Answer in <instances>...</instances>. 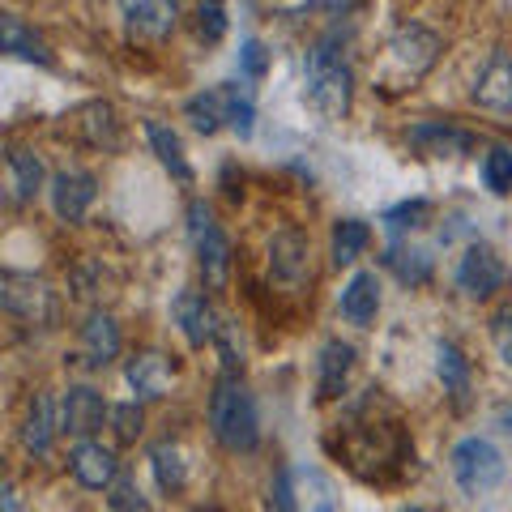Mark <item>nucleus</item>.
<instances>
[{
	"label": "nucleus",
	"mask_w": 512,
	"mask_h": 512,
	"mask_svg": "<svg viewBox=\"0 0 512 512\" xmlns=\"http://www.w3.org/2000/svg\"><path fill=\"white\" fill-rule=\"evenodd\" d=\"M491 342H495V350H500L504 367L512 372V303H504V308L491 316Z\"/></svg>",
	"instance_id": "obj_32"
},
{
	"label": "nucleus",
	"mask_w": 512,
	"mask_h": 512,
	"mask_svg": "<svg viewBox=\"0 0 512 512\" xmlns=\"http://www.w3.org/2000/svg\"><path fill=\"white\" fill-rule=\"evenodd\" d=\"M453 474H457L461 491L483 495L504 478V457H500V448H495L491 440L470 436V440H461L453 448Z\"/></svg>",
	"instance_id": "obj_8"
},
{
	"label": "nucleus",
	"mask_w": 512,
	"mask_h": 512,
	"mask_svg": "<svg viewBox=\"0 0 512 512\" xmlns=\"http://www.w3.org/2000/svg\"><path fill=\"white\" fill-rule=\"evenodd\" d=\"M269 282L286 295H303L312 286V244L299 227H282L269 239Z\"/></svg>",
	"instance_id": "obj_5"
},
{
	"label": "nucleus",
	"mask_w": 512,
	"mask_h": 512,
	"mask_svg": "<svg viewBox=\"0 0 512 512\" xmlns=\"http://www.w3.org/2000/svg\"><path fill=\"white\" fill-rule=\"evenodd\" d=\"M107 419V402L99 389H90V384H73L69 393H64V410H60V431H69L77 440H90L94 431L103 427Z\"/></svg>",
	"instance_id": "obj_10"
},
{
	"label": "nucleus",
	"mask_w": 512,
	"mask_h": 512,
	"mask_svg": "<svg viewBox=\"0 0 512 512\" xmlns=\"http://www.w3.org/2000/svg\"><path fill=\"white\" fill-rule=\"evenodd\" d=\"M52 440H56V427H52V397L39 389V393L26 402V414H22V444H26L35 457H47V453H52Z\"/></svg>",
	"instance_id": "obj_20"
},
{
	"label": "nucleus",
	"mask_w": 512,
	"mask_h": 512,
	"mask_svg": "<svg viewBox=\"0 0 512 512\" xmlns=\"http://www.w3.org/2000/svg\"><path fill=\"white\" fill-rule=\"evenodd\" d=\"M175 320H180L188 346H205V342H214V333H218V316L201 291H184L175 299Z\"/></svg>",
	"instance_id": "obj_17"
},
{
	"label": "nucleus",
	"mask_w": 512,
	"mask_h": 512,
	"mask_svg": "<svg viewBox=\"0 0 512 512\" xmlns=\"http://www.w3.org/2000/svg\"><path fill=\"white\" fill-rule=\"evenodd\" d=\"M184 116L205 137L218 133L222 124H231L239 137H252V116H256V111H252V99L239 86H214V90L197 94V99H188Z\"/></svg>",
	"instance_id": "obj_4"
},
{
	"label": "nucleus",
	"mask_w": 512,
	"mask_h": 512,
	"mask_svg": "<svg viewBox=\"0 0 512 512\" xmlns=\"http://www.w3.org/2000/svg\"><path fill=\"white\" fill-rule=\"evenodd\" d=\"M483 184L495 197H508L512 192V146H491L483 158Z\"/></svg>",
	"instance_id": "obj_29"
},
{
	"label": "nucleus",
	"mask_w": 512,
	"mask_h": 512,
	"mask_svg": "<svg viewBox=\"0 0 512 512\" xmlns=\"http://www.w3.org/2000/svg\"><path fill=\"white\" fill-rule=\"evenodd\" d=\"M457 286L466 291L470 299H491L495 291L508 286V265L500 261V252L487 248V244H474L457 265Z\"/></svg>",
	"instance_id": "obj_9"
},
{
	"label": "nucleus",
	"mask_w": 512,
	"mask_h": 512,
	"mask_svg": "<svg viewBox=\"0 0 512 512\" xmlns=\"http://www.w3.org/2000/svg\"><path fill=\"white\" fill-rule=\"evenodd\" d=\"M350 367H355V350H350L346 342H329L325 350H320V380H316L320 402H338V397L346 393Z\"/></svg>",
	"instance_id": "obj_18"
},
{
	"label": "nucleus",
	"mask_w": 512,
	"mask_h": 512,
	"mask_svg": "<svg viewBox=\"0 0 512 512\" xmlns=\"http://www.w3.org/2000/svg\"><path fill=\"white\" fill-rule=\"evenodd\" d=\"M146 141H150V150L158 154V163H163L175 180L180 184H192V167H188V158H184V141L171 133L167 124H158V120H146Z\"/></svg>",
	"instance_id": "obj_25"
},
{
	"label": "nucleus",
	"mask_w": 512,
	"mask_h": 512,
	"mask_svg": "<svg viewBox=\"0 0 512 512\" xmlns=\"http://www.w3.org/2000/svg\"><path fill=\"white\" fill-rule=\"evenodd\" d=\"M320 5H325L333 18H355V13L363 9V0H320Z\"/></svg>",
	"instance_id": "obj_37"
},
{
	"label": "nucleus",
	"mask_w": 512,
	"mask_h": 512,
	"mask_svg": "<svg viewBox=\"0 0 512 512\" xmlns=\"http://www.w3.org/2000/svg\"><path fill=\"white\" fill-rule=\"evenodd\" d=\"M94 197H99V184H94L90 171H60V175H52V210L64 222H82L90 214Z\"/></svg>",
	"instance_id": "obj_13"
},
{
	"label": "nucleus",
	"mask_w": 512,
	"mask_h": 512,
	"mask_svg": "<svg viewBox=\"0 0 512 512\" xmlns=\"http://www.w3.org/2000/svg\"><path fill=\"white\" fill-rule=\"evenodd\" d=\"M440 52H444L440 35H436V30H427V26H419V22L393 30V39L384 43L380 60L372 64L376 90H384V94H406V90H414L431 69H436Z\"/></svg>",
	"instance_id": "obj_1"
},
{
	"label": "nucleus",
	"mask_w": 512,
	"mask_h": 512,
	"mask_svg": "<svg viewBox=\"0 0 512 512\" xmlns=\"http://www.w3.org/2000/svg\"><path fill=\"white\" fill-rule=\"evenodd\" d=\"M389 265L397 269V278L402 282H410V286H419V282H427L431 278V261L423 252H389Z\"/></svg>",
	"instance_id": "obj_31"
},
{
	"label": "nucleus",
	"mask_w": 512,
	"mask_h": 512,
	"mask_svg": "<svg viewBox=\"0 0 512 512\" xmlns=\"http://www.w3.org/2000/svg\"><path fill=\"white\" fill-rule=\"evenodd\" d=\"M274 500H278V512H295V504H291V483H286V478H278Z\"/></svg>",
	"instance_id": "obj_38"
},
{
	"label": "nucleus",
	"mask_w": 512,
	"mask_h": 512,
	"mask_svg": "<svg viewBox=\"0 0 512 512\" xmlns=\"http://www.w3.org/2000/svg\"><path fill=\"white\" fill-rule=\"evenodd\" d=\"M427 214V201H414V205H397V210H389V227L402 231V227H419L414 218Z\"/></svg>",
	"instance_id": "obj_36"
},
{
	"label": "nucleus",
	"mask_w": 512,
	"mask_h": 512,
	"mask_svg": "<svg viewBox=\"0 0 512 512\" xmlns=\"http://www.w3.org/2000/svg\"><path fill=\"white\" fill-rule=\"evenodd\" d=\"M192 222V244H197V261H201V278L210 291H222L231 282V239L222 235V227L214 222V214L205 210L201 201H192L188 210Z\"/></svg>",
	"instance_id": "obj_7"
},
{
	"label": "nucleus",
	"mask_w": 512,
	"mask_h": 512,
	"mask_svg": "<svg viewBox=\"0 0 512 512\" xmlns=\"http://www.w3.org/2000/svg\"><path fill=\"white\" fill-rule=\"evenodd\" d=\"M0 508H5V512H22V504H18V487H13V483H5V495H0Z\"/></svg>",
	"instance_id": "obj_39"
},
{
	"label": "nucleus",
	"mask_w": 512,
	"mask_h": 512,
	"mask_svg": "<svg viewBox=\"0 0 512 512\" xmlns=\"http://www.w3.org/2000/svg\"><path fill=\"white\" fill-rule=\"evenodd\" d=\"M77 133H82L86 146L103 150V154H116L124 146V128H120V116L111 103H86L82 111H77Z\"/></svg>",
	"instance_id": "obj_15"
},
{
	"label": "nucleus",
	"mask_w": 512,
	"mask_h": 512,
	"mask_svg": "<svg viewBox=\"0 0 512 512\" xmlns=\"http://www.w3.org/2000/svg\"><path fill=\"white\" fill-rule=\"evenodd\" d=\"M210 431L227 453H252L261 440V423H256V402L248 393V384L235 372H227L214 384L210 397Z\"/></svg>",
	"instance_id": "obj_3"
},
{
	"label": "nucleus",
	"mask_w": 512,
	"mask_h": 512,
	"mask_svg": "<svg viewBox=\"0 0 512 512\" xmlns=\"http://www.w3.org/2000/svg\"><path fill=\"white\" fill-rule=\"evenodd\" d=\"M367 244H372V227L359 218H342L333 227V265H355L367 252Z\"/></svg>",
	"instance_id": "obj_27"
},
{
	"label": "nucleus",
	"mask_w": 512,
	"mask_h": 512,
	"mask_svg": "<svg viewBox=\"0 0 512 512\" xmlns=\"http://www.w3.org/2000/svg\"><path fill=\"white\" fill-rule=\"evenodd\" d=\"M175 0H137L133 13H128V30H133L137 39H167L171 35V26H175Z\"/></svg>",
	"instance_id": "obj_22"
},
{
	"label": "nucleus",
	"mask_w": 512,
	"mask_h": 512,
	"mask_svg": "<svg viewBox=\"0 0 512 512\" xmlns=\"http://www.w3.org/2000/svg\"><path fill=\"white\" fill-rule=\"evenodd\" d=\"M376 312H380V278L372 274V269H359L342 291V316L350 320V325L367 329L376 320Z\"/></svg>",
	"instance_id": "obj_16"
},
{
	"label": "nucleus",
	"mask_w": 512,
	"mask_h": 512,
	"mask_svg": "<svg viewBox=\"0 0 512 512\" xmlns=\"http://www.w3.org/2000/svg\"><path fill=\"white\" fill-rule=\"evenodd\" d=\"M0 39H5V52H9V56L30 60V64H52V52H47V43L18 18V13H5V18H0Z\"/></svg>",
	"instance_id": "obj_23"
},
{
	"label": "nucleus",
	"mask_w": 512,
	"mask_h": 512,
	"mask_svg": "<svg viewBox=\"0 0 512 512\" xmlns=\"http://www.w3.org/2000/svg\"><path fill=\"white\" fill-rule=\"evenodd\" d=\"M82 355L90 367H107L111 359L120 355V325L116 316L107 312H94L86 325H82Z\"/></svg>",
	"instance_id": "obj_19"
},
{
	"label": "nucleus",
	"mask_w": 512,
	"mask_h": 512,
	"mask_svg": "<svg viewBox=\"0 0 512 512\" xmlns=\"http://www.w3.org/2000/svg\"><path fill=\"white\" fill-rule=\"evenodd\" d=\"M265 64H269V56H265V47L256 43V39H248L244 43V52H239V69H244V77H265Z\"/></svg>",
	"instance_id": "obj_35"
},
{
	"label": "nucleus",
	"mask_w": 512,
	"mask_h": 512,
	"mask_svg": "<svg viewBox=\"0 0 512 512\" xmlns=\"http://www.w3.org/2000/svg\"><path fill=\"white\" fill-rule=\"evenodd\" d=\"M410 146L427 154V158H461L478 146V137L466 133V128L457 124H444V120H423L410 128Z\"/></svg>",
	"instance_id": "obj_11"
},
{
	"label": "nucleus",
	"mask_w": 512,
	"mask_h": 512,
	"mask_svg": "<svg viewBox=\"0 0 512 512\" xmlns=\"http://www.w3.org/2000/svg\"><path fill=\"white\" fill-rule=\"evenodd\" d=\"M111 512H146V500H141L133 478H116L111 483Z\"/></svg>",
	"instance_id": "obj_34"
},
{
	"label": "nucleus",
	"mask_w": 512,
	"mask_h": 512,
	"mask_svg": "<svg viewBox=\"0 0 512 512\" xmlns=\"http://www.w3.org/2000/svg\"><path fill=\"white\" fill-rule=\"evenodd\" d=\"M69 466H73L77 483H82L86 491H107V487L120 478L116 453H111V448H103V444H94V440H82V444L73 448V453H69Z\"/></svg>",
	"instance_id": "obj_14"
},
{
	"label": "nucleus",
	"mask_w": 512,
	"mask_h": 512,
	"mask_svg": "<svg viewBox=\"0 0 512 512\" xmlns=\"http://www.w3.org/2000/svg\"><path fill=\"white\" fill-rule=\"evenodd\" d=\"M436 359H440V380H444V393L453 397L457 406H466V402H470V384H474V376H470V359L461 355V350H457L453 342H440Z\"/></svg>",
	"instance_id": "obj_26"
},
{
	"label": "nucleus",
	"mask_w": 512,
	"mask_h": 512,
	"mask_svg": "<svg viewBox=\"0 0 512 512\" xmlns=\"http://www.w3.org/2000/svg\"><path fill=\"white\" fill-rule=\"evenodd\" d=\"M0 303H5L9 316L26 320V325H52L60 303L56 291L35 274H18V269H5L0 274Z\"/></svg>",
	"instance_id": "obj_6"
},
{
	"label": "nucleus",
	"mask_w": 512,
	"mask_h": 512,
	"mask_svg": "<svg viewBox=\"0 0 512 512\" xmlns=\"http://www.w3.org/2000/svg\"><path fill=\"white\" fill-rule=\"evenodd\" d=\"M9 188H13V201H18V205L39 197V188H43V163H39V154H30L22 146H9Z\"/></svg>",
	"instance_id": "obj_24"
},
{
	"label": "nucleus",
	"mask_w": 512,
	"mask_h": 512,
	"mask_svg": "<svg viewBox=\"0 0 512 512\" xmlns=\"http://www.w3.org/2000/svg\"><path fill=\"white\" fill-rule=\"evenodd\" d=\"M150 466H154V478L163 491H180L188 483V470H184V457L175 444H154L150 448Z\"/></svg>",
	"instance_id": "obj_28"
},
{
	"label": "nucleus",
	"mask_w": 512,
	"mask_h": 512,
	"mask_svg": "<svg viewBox=\"0 0 512 512\" xmlns=\"http://www.w3.org/2000/svg\"><path fill=\"white\" fill-rule=\"evenodd\" d=\"M308 99L325 120H346L350 116V99H355V73L342 56V35L320 39L308 52Z\"/></svg>",
	"instance_id": "obj_2"
},
{
	"label": "nucleus",
	"mask_w": 512,
	"mask_h": 512,
	"mask_svg": "<svg viewBox=\"0 0 512 512\" xmlns=\"http://www.w3.org/2000/svg\"><path fill=\"white\" fill-rule=\"evenodd\" d=\"M111 423H116V436H120L124 444H133V440L141 436V427H146V414H141L137 402H128V406L111 410Z\"/></svg>",
	"instance_id": "obj_33"
},
{
	"label": "nucleus",
	"mask_w": 512,
	"mask_h": 512,
	"mask_svg": "<svg viewBox=\"0 0 512 512\" xmlns=\"http://www.w3.org/2000/svg\"><path fill=\"white\" fill-rule=\"evenodd\" d=\"M474 103L491 111V116H512V56L508 52H491L474 82Z\"/></svg>",
	"instance_id": "obj_12"
},
{
	"label": "nucleus",
	"mask_w": 512,
	"mask_h": 512,
	"mask_svg": "<svg viewBox=\"0 0 512 512\" xmlns=\"http://www.w3.org/2000/svg\"><path fill=\"white\" fill-rule=\"evenodd\" d=\"M128 384H133V393L137 397H163L171 389V363L158 355V350H146V355H137V359H128Z\"/></svg>",
	"instance_id": "obj_21"
},
{
	"label": "nucleus",
	"mask_w": 512,
	"mask_h": 512,
	"mask_svg": "<svg viewBox=\"0 0 512 512\" xmlns=\"http://www.w3.org/2000/svg\"><path fill=\"white\" fill-rule=\"evenodd\" d=\"M197 35L205 43H218L227 35V5L222 0H201L197 5Z\"/></svg>",
	"instance_id": "obj_30"
}]
</instances>
